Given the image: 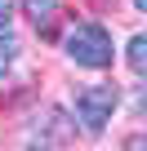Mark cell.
<instances>
[{
  "label": "cell",
  "mask_w": 147,
  "mask_h": 151,
  "mask_svg": "<svg viewBox=\"0 0 147 151\" xmlns=\"http://www.w3.org/2000/svg\"><path fill=\"white\" fill-rule=\"evenodd\" d=\"M14 53H18V40H14L9 31H0V71L14 62Z\"/></svg>",
  "instance_id": "cell-5"
},
{
  "label": "cell",
  "mask_w": 147,
  "mask_h": 151,
  "mask_svg": "<svg viewBox=\"0 0 147 151\" xmlns=\"http://www.w3.org/2000/svg\"><path fill=\"white\" fill-rule=\"evenodd\" d=\"M129 151H143V138H129Z\"/></svg>",
  "instance_id": "cell-7"
},
{
  "label": "cell",
  "mask_w": 147,
  "mask_h": 151,
  "mask_svg": "<svg viewBox=\"0 0 147 151\" xmlns=\"http://www.w3.org/2000/svg\"><path fill=\"white\" fill-rule=\"evenodd\" d=\"M22 9L31 14V22H49L58 14V0H22Z\"/></svg>",
  "instance_id": "cell-3"
},
{
  "label": "cell",
  "mask_w": 147,
  "mask_h": 151,
  "mask_svg": "<svg viewBox=\"0 0 147 151\" xmlns=\"http://www.w3.org/2000/svg\"><path fill=\"white\" fill-rule=\"evenodd\" d=\"M116 107H120V89H112V85L76 89V120L85 124V133H103Z\"/></svg>",
  "instance_id": "cell-2"
},
{
  "label": "cell",
  "mask_w": 147,
  "mask_h": 151,
  "mask_svg": "<svg viewBox=\"0 0 147 151\" xmlns=\"http://www.w3.org/2000/svg\"><path fill=\"white\" fill-rule=\"evenodd\" d=\"M22 151H49V147H22Z\"/></svg>",
  "instance_id": "cell-8"
},
{
  "label": "cell",
  "mask_w": 147,
  "mask_h": 151,
  "mask_svg": "<svg viewBox=\"0 0 147 151\" xmlns=\"http://www.w3.org/2000/svg\"><path fill=\"white\" fill-rule=\"evenodd\" d=\"M67 53H71V62L98 71V67H112L116 45H112V31L103 22H76V27L67 31Z\"/></svg>",
  "instance_id": "cell-1"
},
{
  "label": "cell",
  "mask_w": 147,
  "mask_h": 151,
  "mask_svg": "<svg viewBox=\"0 0 147 151\" xmlns=\"http://www.w3.org/2000/svg\"><path fill=\"white\" fill-rule=\"evenodd\" d=\"M9 22H14V5L0 0V31H9Z\"/></svg>",
  "instance_id": "cell-6"
},
{
  "label": "cell",
  "mask_w": 147,
  "mask_h": 151,
  "mask_svg": "<svg viewBox=\"0 0 147 151\" xmlns=\"http://www.w3.org/2000/svg\"><path fill=\"white\" fill-rule=\"evenodd\" d=\"M129 67H134V71H143V67H147V40H143V36H134V40H129Z\"/></svg>",
  "instance_id": "cell-4"
}]
</instances>
